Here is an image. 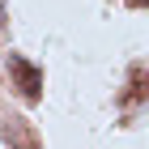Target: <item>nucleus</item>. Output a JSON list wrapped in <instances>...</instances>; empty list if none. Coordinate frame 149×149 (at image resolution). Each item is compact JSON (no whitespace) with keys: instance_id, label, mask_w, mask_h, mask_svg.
I'll list each match as a JSON object with an SVG mask.
<instances>
[{"instance_id":"7ed1b4c3","label":"nucleus","mask_w":149,"mask_h":149,"mask_svg":"<svg viewBox=\"0 0 149 149\" xmlns=\"http://www.w3.org/2000/svg\"><path fill=\"white\" fill-rule=\"evenodd\" d=\"M128 4H132V9H149V0H128Z\"/></svg>"},{"instance_id":"f03ea898","label":"nucleus","mask_w":149,"mask_h":149,"mask_svg":"<svg viewBox=\"0 0 149 149\" xmlns=\"http://www.w3.org/2000/svg\"><path fill=\"white\" fill-rule=\"evenodd\" d=\"M145 98H149V64H132V72H128V90L119 94V107H124V111H136Z\"/></svg>"},{"instance_id":"20e7f679","label":"nucleus","mask_w":149,"mask_h":149,"mask_svg":"<svg viewBox=\"0 0 149 149\" xmlns=\"http://www.w3.org/2000/svg\"><path fill=\"white\" fill-rule=\"evenodd\" d=\"M0 30H4V0H0Z\"/></svg>"},{"instance_id":"f257e3e1","label":"nucleus","mask_w":149,"mask_h":149,"mask_svg":"<svg viewBox=\"0 0 149 149\" xmlns=\"http://www.w3.org/2000/svg\"><path fill=\"white\" fill-rule=\"evenodd\" d=\"M9 77H13V85H17V94H22L26 102H38L43 98V68L30 64L26 56H17V51H9Z\"/></svg>"}]
</instances>
